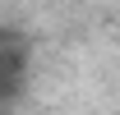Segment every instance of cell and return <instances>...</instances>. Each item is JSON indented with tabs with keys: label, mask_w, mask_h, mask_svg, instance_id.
<instances>
[{
	"label": "cell",
	"mask_w": 120,
	"mask_h": 115,
	"mask_svg": "<svg viewBox=\"0 0 120 115\" xmlns=\"http://www.w3.org/2000/svg\"><path fill=\"white\" fill-rule=\"evenodd\" d=\"M19 87H23V46L14 42V32L5 37V92L19 97Z\"/></svg>",
	"instance_id": "6da1fadb"
}]
</instances>
